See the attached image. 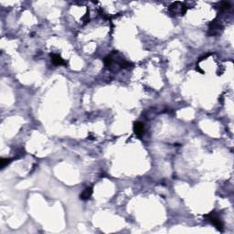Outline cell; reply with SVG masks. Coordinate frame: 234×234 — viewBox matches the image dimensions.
<instances>
[{
  "label": "cell",
  "instance_id": "cell-1",
  "mask_svg": "<svg viewBox=\"0 0 234 234\" xmlns=\"http://www.w3.org/2000/svg\"><path fill=\"white\" fill-rule=\"evenodd\" d=\"M169 12L172 15L180 14L181 16H183L187 12V6L181 2H175L169 7Z\"/></svg>",
  "mask_w": 234,
  "mask_h": 234
},
{
  "label": "cell",
  "instance_id": "cell-2",
  "mask_svg": "<svg viewBox=\"0 0 234 234\" xmlns=\"http://www.w3.org/2000/svg\"><path fill=\"white\" fill-rule=\"evenodd\" d=\"M205 217L208 219V220H210L211 223L213 224L218 230H220V231H222V230H223V223L220 220V219L217 215L214 214V212H211V213L209 214V215H206Z\"/></svg>",
  "mask_w": 234,
  "mask_h": 234
},
{
  "label": "cell",
  "instance_id": "cell-3",
  "mask_svg": "<svg viewBox=\"0 0 234 234\" xmlns=\"http://www.w3.org/2000/svg\"><path fill=\"white\" fill-rule=\"evenodd\" d=\"M51 61L56 66H60V65H64L65 66V65H67V62L64 61L60 55H58V54H51Z\"/></svg>",
  "mask_w": 234,
  "mask_h": 234
},
{
  "label": "cell",
  "instance_id": "cell-4",
  "mask_svg": "<svg viewBox=\"0 0 234 234\" xmlns=\"http://www.w3.org/2000/svg\"><path fill=\"white\" fill-rule=\"evenodd\" d=\"M144 126L142 122H135L133 123V131L135 133L136 135H142L144 133Z\"/></svg>",
  "mask_w": 234,
  "mask_h": 234
},
{
  "label": "cell",
  "instance_id": "cell-5",
  "mask_svg": "<svg viewBox=\"0 0 234 234\" xmlns=\"http://www.w3.org/2000/svg\"><path fill=\"white\" fill-rule=\"evenodd\" d=\"M92 188H86L83 192L80 195V199L82 200H88L92 195Z\"/></svg>",
  "mask_w": 234,
  "mask_h": 234
},
{
  "label": "cell",
  "instance_id": "cell-6",
  "mask_svg": "<svg viewBox=\"0 0 234 234\" xmlns=\"http://www.w3.org/2000/svg\"><path fill=\"white\" fill-rule=\"evenodd\" d=\"M231 8V4L229 2H220V10L225 11Z\"/></svg>",
  "mask_w": 234,
  "mask_h": 234
},
{
  "label": "cell",
  "instance_id": "cell-7",
  "mask_svg": "<svg viewBox=\"0 0 234 234\" xmlns=\"http://www.w3.org/2000/svg\"><path fill=\"white\" fill-rule=\"evenodd\" d=\"M104 65L106 66V67H109V66H111V64H112V56H107V57H105L104 58Z\"/></svg>",
  "mask_w": 234,
  "mask_h": 234
},
{
  "label": "cell",
  "instance_id": "cell-8",
  "mask_svg": "<svg viewBox=\"0 0 234 234\" xmlns=\"http://www.w3.org/2000/svg\"><path fill=\"white\" fill-rule=\"evenodd\" d=\"M10 162H11V159H9V158H1V159H0L1 167H2V168H3V167H5L7 165H8Z\"/></svg>",
  "mask_w": 234,
  "mask_h": 234
}]
</instances>
